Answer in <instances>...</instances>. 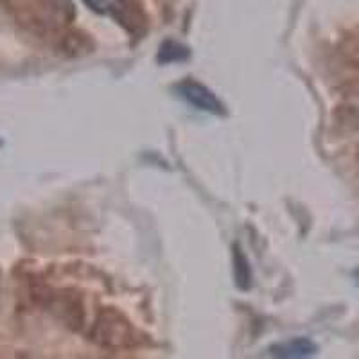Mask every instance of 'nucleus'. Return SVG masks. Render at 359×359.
Returning <instances> with one entry per match:
<instances>
[{"label":"nucleus","instance_id":"obj_1","mask_svg":"<svg viewBox=\"0 0 359 359\" xmlns=\"http://www.w3.org/2000/svg\"><path fill=\"white\" fill-rule=\"evenodd\" d=\"M90 338L104 348H130L137 343L135 329L123 314L115 309H102L95 318Z\"/></svg>","mask_w":359,"mask_h":359},{"label":"nucleus","instance_id":"obj_2","mask_svg":"<svg viewBox=\"0 0 359 359\" xmlns=\"http://www.w3.org/2000/svg\"><path fill=\"white\" fill-rule=\"evenodd\" d=\"M92 11L99 15H110L121 22L131 34H142L146 31V15L139 0H83Z\"/></svg>","mask_w":359,"mask_h":359},{"label":"nucleus","instance_id":"obj_3","mask_svg":"<svg viewBox=\"0 0 359 359\" xmlns=\"http://www.w3.org/2000/svg\"><path fill=\"white\" fill-rule=\"evenodd\" d=\"M176 92L185 102L194 107L200 111H207L212 115H223L224 104L219 101L216 94L208 86L194 81V79H185V81L176 85Z\"/></svg>","mask_w":359,"mask_h":359},{"label":"nucleus","instance_id":"obj_4","mask_svg":"<svg viewBox=\"0 0 359 359\" xmlns=\"http://www.w3.org/2000/svg\"><path fill=\"white\" fill-rule=\"evenodd\" d=\"M318 347L316 343L311 341L309 338H293L286 339V341L275 343L268 348L269 355L282 359H300V358H309V355L316 354Z\"/></svg>","mask_w":359,"mask_h":359},{"label":"nucleus","instance_id":"obj_5","mask_svg":"<svg viewBox=\"0 0 359 359\" xmlns=\"http://www.w3.org/2000/svg\"><path fill=\"white\" fill-rule=\"evenodd\" d=\"M189 57H191V49L189 47H185L184 43H180L176 40H165L160 45L156 60L162 65H168V63H182L189 60Z\"/></svg>","mask_w":359,"mask_h":359},{"label":"nucleus","instance_id":"obj_6","mask_svg":"<svg viewBox=\"0 0 359 359\" xmlns=\"http://www.w3.org/2000/svg\"><path fill=\"white\" fill-rule=\"evenodd\" d=\"M233 278H236V284L239 290L246 291L252 287V269H250L248 259L245 257L243 250L239 248V245L233 246Z\"/></svg>","mask_w":359,"mask_h":359},{"label":"nucleus","instance_id":"obj_7","mask_svg":"<svg viewBox=\"0 0 359 359\" xmlns=\"http://www.w3.org/2000/svg\"><path fill=\"white\" fill-rule=\"evenodd\" d=\"M354 277H355V284H358V287H359V269H355Z\"/></svg>","mask_w":359,"mask_h":359},{"label":"nucleus","instance_id":"obj_8","mask_svg":"<svg viewBox=\"0 0 359 359\" xmlns=\"http://www.w3.org/2000/svg\"><path fill=\"white\" fill-rule=\"evenodd\" d=\"M0 144H2V140H0Z\"/></svg>","mask_w":359,"mask_h":359}]
</instances>
